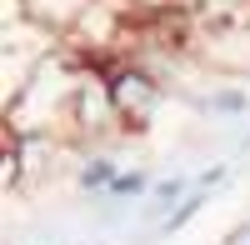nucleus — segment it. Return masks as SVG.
I'll use <instances>...</instances> for the list:
<instances>
[{
    "instance_id": "obj_1",
    "label": "nucleus",
    "mask_w": 250,
    "mask_h": 245,
    "mask_svg": "<svg viewBox=\"0 0 250 245\" xmlns=\"http://www.w3.org/2000/svg\"><path fill=\"white\" fill-rule=\"evenodd\" d=\"M105 70V85H110V105H115V120L120 130H145L150 120L160 115V100H165V85L160 75H150L135 60H110Z\"/></svg>"
},
{
    "instance_id": "obj_2",
    "label": "nucleus",
    "mask_w": 250,
    "mask_h": 245,
    "mask_svg": "<svg viewBox=\"0 0 250 245\" xmlns=\"http://www.w3.org/2000/svg\"><path fill=\"white\" fill-rule=\"evenodd\" d=\"M150 190H155V170L150 165H125L120 170V180L110 185V195L100 200V205H90L105 225H115L120 215H130V210H140L145 200H150Z\"/></svg>"
},
{
    "instance_id": "obj_3",
    "label": "nucleus",
    "mask_w": 250,
    "mask_h": 245,
    "mask_svg": "<svg viewBox=\"0 0 250 245\" xmlns=\"http://www.w3.org/2000/svg\"><path fill=\"white\" fill-rule=\"evenodd\" d=\"M120 155L115 150H85V155H80L75 160V190H80V200H85V205H100V200H105L110 195V185H115V180H120Z\"/></svg>"
},
{
    "instance_id": "obj_4",
    "label": "nucleus",
    "mask_w": 250,
    "mask_h": 245,
    "mask_svg": "<svg viewBox=\"0 0 250 245\" xmlns=\"http://www.w3.org/2000/svg\"><path fill=\"white\" fill-rule=\"evenodd\" d=\"M95 5H100V0H25L30 20H35V25H45L50 35H60V40H70V35L80 30V20H85Z\"/></svg>"
},
{
    "instance_id": "obj_5",
    "label": "nucleus",
    "mask_w": 250,
    "mask_h": 245,
    "mask_svg": "<svg viewBox=\"0 0 250 245\" xmlns=\"http://www.w3.org/2000/svg\"><path fill=\"white\" fill-rule=\"evenodd\" d=\"M190 190H195V175H190V170H170V175H160L155 190H150V200L140 205V220H150V225L160 230L165 220L180 210V200L190 195Z\"/></svg>"
},
{
    "instance_id": "obj_6",
    "label": "nucleus",
    "mask_w": 250,
    "mask_h": 245,
    "mask_svg": "<svg viewBox=\"0 0 250 245\" xmlns=\"http://www.w3.org/2000/svg\"><path fill=\"white\" fill-rule=\"evenodd\" d=\"M195 105L210 120H245L250 115V90L245 85H215V90H205Z\"/></svg>"
},
{
    "instance_id": "obj_7",
    "label": "nucleus",
    "mask_w": 250,
    "mask_h": 245,
    "mask_svg": "<svg viewBox=\"0 0 250 245\" xmlns=\"http://www.w3.org/2000/svg\"><path fill=\"white\" fill-rule=\"evenodd\" d=\"M120 5H135V10H175V5H190V0H120Z\"/></svg>"
},
{
    "instance_id": "obj_8",
    "label": "nucleus",
    "mask_w": 250,
    "mask_h": 245,
    "mask_svg": "<svg viewBox=\"0 0 250 245\" xmlns=\"http://www.w3.org/2000/svg\"><path fill=\"white\" fill-rule=\"evenodd\" d=\"M95 245H105V240H95Z\"/></svg>"
},
{
    "instance_id": "obj_9",
    "label": "nucleus",
    "mask_w": 250,
    "mask_h": 245,
    "mask_svg": "<svg viewBox=\"0 0 250 245\" xmlns=\"http://www.w3.org/2000/svg\"><path fill=\"white\" fill-rule=\"evenodd\" d=\"M5 245H15V240H5Z\"/></svg>"
}]
</instances>
